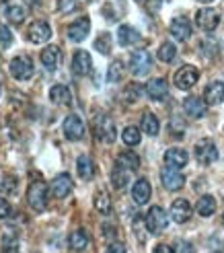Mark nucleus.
I'll list each match as a JSON object with an SVG mask.
<instances>
[{
  "instance_id": "nucleus-1",
  "label": "nucleus",
  "mask_w": 224,
  "mask_h": 253,
  "mask_svg": "<svg viewBox=\"0 0 224 253\" xmlns=\"http://www.w3.org/2000/svg\"><path fill=\"white\" fill-rule=\"evenodd\" d=\"M93 134L99 142H105L111 144L115 140V124L109 116L101 113V116H95L93 120Z\"/></svg>"
},
{
  "instance_id": "nucleus-2",
  "label": "nucleus",
  "mask_w": 224,
  "mask_h": 253,
  "mask_svg": "<svg viewBox=\"0 0 224 253\" xmlns=\"http://www.w3.org/2000/svg\"><path fill=\"white\" fill-rule=\"evenodd\" d=\"M27 204L35 210V212H41L45 210L47 204V187L43 181H33L27 189Z\"/></svg>"
},
{
  "instance_id": "nucleus-3",
  "label": "nucleus",
  "mask_w": 224,
  "mask_h": 253,
  "mask_svg": "<svg viewBox=\"0 0 224 253\" xmlns=\"http://www.w3.org/2000/svg\"><path fill=\"white\" fill-rule=\"evenodd\" d=\"M169 218H167V212L160 208V206H152L150 210L146 212V229L150 231L152 235H158L167 229Z\"/></svg>"
},
{
  "instance_id": "nucleus-4",
  "label": "nucleus",
  "mask_w": 224,
  "mask_h": 253,
  "mask_svg": "<svg viewBox=\"0 0 224 253\" xmlns=\"http://www.w3.org/2000/svg\"><path fill=\"white\" fill-rule=\"evenodd\" d=\"M152 68V56L144 52V49H140V52H134L130 56V70L134 77H144V74H148Z\"/></svg>"
},
{
  "instance_id": "nucleus-5",
  "label": "nucleus",
  "mask_w": 224,
  "mask_h": 253,
  "mask_svg": "<svg viewBox=\"0 0 224 253\" xmlns=\"http://www.w3.org/2000/svg\"><path fill=\"white\" fill-rule=\"evenodd\" d=\"M10 74L17 81H27L33 77V62L29 56H17L10 62Z\"/></svg>"
},
{
  "instance_id": "nucleus-6",
  "label": "nucleus",
  "mask_w": 224,
  "mask_h": 253,
  "mask_svg": "<svg viewBox=\"0 0 224 253\" xmlns=\"http://www.w3.org/2000/svg\"><path fill=\"white\" fill-rule=\"evenodd\" d=\"M197 79H200L197 68L191 64H185L175 72V86L181 88V91H187V88H191L197 83Z\"/></svg>"
},
{
  "instance_id": "nucleus-7",
  "label": "nucleus",
  "mask_w": 224,
  "mask_h": 253,
  "mask_svg": "<svg viewBox=\"0 0 224 253\" xmlns=\"http://www.w3.org/2000/svg\"><path fill=\"white\" fill-rule=\"evenodd\" d=\"M195 23H197V27L204 29V31H214L220 25V12L216 8H210V6L200 8L195 15Z\"/></svg>"
},
{
  "instance_id": "nucleus-8",
  "label": "nucleus",
  "mask_w": 224,
  "mask_h": 253,
  "mask_svg": "<svg viewBox=\"0 0 224 253\" xmlns=\"http://www.w3.org/2000/svg\"><path fill=\"white\" fill-rule=\"evenodd\" d=\"M195 157L197 161L202 163V165H212V163L218 159V148L212 140H202V142H197L195 144Z\"/></svg>"
},
{
  "instance_id": "nucleus-9",
  "label": "nucleus",
  "mask_w": 224,
  "mask_h": 253,
  "mask_svg": "<svg viewBox=\"0 0 224 253\" xmlns=\"http://www.w3.org/2000/svg\"><path fill=\"white\" fill-rule=\"evenodd\" d=\"M93 68V58L89 52H84V49H78L76 54L72 58V72L76 74V77H86V74L91 72Z\"/></svg>"
},
{
  "instance_id": "nucleus-10",
  "label": "nucleus",
  "mask_w": 224,
  "mask_h": 253,
  "mask_svg": "<svg viewBox=\"0 0 224 253\" xmlns=\"http://www.w3.org/2000/svg\"><path fill=\"white\" fill-rule=\"evenodd\" d=\"M27 37L33 43H43L52 37V29H49V25L45 21H33L27 29Z\"/></svg>"
},
{
  "instance_id": "nucleus-11",
  "label": "nucleus",
  "mask_w": 224,
  "mask_h": 253,
  "mask_svg": "<svg viewBox=\"0 0 224 253\" xmlns=\"http://www.w3.org/2000/svg\"><path fill=\"white\" fill-rule=\"evenodd\" d=\"M160 181H163V185L169 189V192H177V189H181L185 185V177L177 169L167 167L163 173H160Z\"/></svg>"
},
{
  "instance_id": "nucleus-12",
  "label": "nucleus",
  "mask_w": 224,
  "mask_h": 253,
  "mask_svg": "<svg viewBox=\"0 0 224 253\" xmlns=\"http://www.w3.org/2000/svg\"><path fill=\"white\" fill-rule=\"evenodd\" d=\"M89 31H91V21H89V17H80L78 21H74L70 27H68V40L70 42H82L86 35H89Z\"/></svg>"
},
{
  "instance_id": "nucleus-13",
  "label": "nucleus",
  "mask_w": 224,
  "mask_h": 253,
  "mask_svg": "<svg viewBox=\"0 0 224 253\" xmlns=\"http://www.w3.org/2000/svg\"><path fill=\"white\" fill-rule=\"evenodd\" d=\"M64 134H66L68 140H74V142L80 140V138L84 136V124H82V120L78 116H68L64 120Z\"/></svg>"
},
{
  "instance_id": "nucleus-14",
  "label": "nucleus",
  "mask_w": 224,
  "mask_h": 253,
  "mask_svg": "<svg viewBox=\"0 0 224 253\" xmlns=\"http://www.w3.org/2000/svg\"><path fill=\"white\" fill-rule=\"evenodd\" d=\"M72 187H74L72 177L68 173H60L58 177H54V181H52V194L58 200H62V198H66L72 192Z\"/></svg>"
},
{
  "instance_id": "nucleus-15",
  "label": "nucleus",
  "mask_w": 224,
  "mask_h": 253,
  "mask_svg": "<svg viewBox=\"0 0 224 253\" xmlns=\"http://www.w3.org/2000/svg\"><path fill=\"white\" fill-rule=\"evenodd\" d=\"M171 218L179 224L187 222L191 218V204L187 200H175L171 204Z\"/></svg>"
},
{
  "instance_id": "nucleus-16",
  "label": "nucleus",
  "mask_w": 224,
  "mask_h": 253,
  "mask_svg": "<svg viewBox=\"0 0 224 253\" xmlns=\"http://www.w3.org/2000/svg\"><path fill=\"white\" fill-rule=\"evenodd\" d=\"M146 95L154 101H163L169 95V84L165 79H150L146 84Z\"/></svg>"
},
{
  "instance_id": "nucleus-17",
  "label": "nucleus",
  "mask_w": 224,
  "mask_h": 253,
  "mask_svg": "<svg viewBox=\"0 0 224 253\" xmlns=\"http://www.w3.org/2000/svg\"><path fill=\"white\" fill-rule=\"evenodd\" d=\"M171 35L175 37V40H179V42L189 40V35H191V25H189V21L185 19V17L173 19V21H171Z\"/></svg>"
},
{
  "instance_id": "nucleus-18",
  "label": "nucleus",
  "mask_w": 224,
  "mask_h": 253,
  "mask_svg": "<svg viewBox=\"0 0 224 253\" xmlns=\"http://www.w3.org/2000/svg\"><path fill=\"white\" fill-rule=\"evenodd\" d=\"M150 194H152V189H150V181L148 179H138L134 183V187H132V198H134V202L136 204H146L148 200H150Z\"/></svg>"
},
{
  "instance_id": "nucleus-19",
  "label": "nucleus",
  "mask_w": 224,
  "mask_h": 253,
  "mask_svg": "<svg viewBox=\"0 0 224 253\" xmlns=\"http://www.w3.org/2000/svg\"><path fill=\"white\" fill-rule=\"evenodd\" d=\"M204 101L208 105H220L224 101V83L222 81H214L210 83L206 93H204Z\"/></svg>"
},
{
  "instance_id": "nucleus-20",
  "label": "nucleus",
  "mask_w": 224,
  "mask_h": 253,
  "mask_svg": "<svg viewBox=\"0 0 224 253\" xmlns=\"http://www.w3.org/2000/svg\"><path fill=\"white\" fill-rule=\"evenodd\" d=\"M187 161H189V155L185 153L183 148H169L165 153V163L169 167H173V169L185 167V165H187Z\"/></svg>"
},
{
  "instance_id": "nucleus-21",
  "label": "nucleus",
  "mask_w": 224,
  "mask_h": 253,
  "mask_svg": "<svg viewBox=\"0 0 224 253\" xmlns=\"http://www.w3.org/2000/svg\"><path fill=\"white\" fill-rule=\"evenodd\" d=\"M49 101L54 105H70L72 103V95H70V88L64 86V84H54L49 88Z\"/></svg>"
},
{
  "instance_id": "nucleus-22",
  "label": "nucleus",
  "mask_w": 224,
  "mask_h": 253,
  "mask_svg": "<svg viewBox=\"0 0 224 253\" xmlns=\"http://www.w3.org/2000/svg\"><path fill=\"white\" fill-rule=\"evenodd\" d=\"M41 64L47 68V70H56L58 66H60V60H62V56H60V47L58 45H47V47H43V52H41Z\"/></svg>"
},
{
  "instance_id": "nucleus-23",
  "label": "nucleus",
  "mask_w": 224,
  "mask_h": 253,
  "mask_svg": "<svg viewBox=\"0 0 224 253\" xmlns=\"http://www.w3.org/2000/svg\"><path fill=\"white\" fill-rule=\"evenodd\" d=\"M206 101L202 97H187L183 101V109L187 111V116L191 118H202L204 113H206Z\"/></svg>"
},
{
  "instance_id": "nucleus-24",
  "label": "nucleus",
  "mask_w": 224,
  "mask_h": 253,
  "mask_svg": "<svg viewBox=\"0 0 224 253\" xmlns=\"http://www.w3.org/2000/svg\"><path fill=\"white\" fill-rule=\"evenodd\" d=\"M117 42H119V45L128 47L132 43H138L140 42V33L136 31L134 27H130V25H119V29H117Z\"/></svg>"
},
{
  "instance_id": "nucleus-25",
  "label": "nucleus",
  "mask_w": 224,
  "mask_h": 253,
  "mask_svg": "<svg viewBox=\"0 0 224 253\" xmlns=\"http://www.w3.org/2000/svg\"><path fill=\"white\" fill-rule=\"evenodd\" d=\"M76 171L80 175V179H84V181L93 179V177H95V163H93V159L89 155H80L78 161H76Z\"/></svg>"
},
{
  "instance_id": "nucleus-26",
  "label": "nucleus",
  "mask_w": 224,
  "mask_h": 253,
  "mask_svg": "<svg viewBox=\"0 0 224 253\" xmlns=\"http://www.w3.org/2000/svg\"><path fill=\"white\" fill-rule=\"evenodd\" d=\"M117 165L128 171H136L140 167V159H138V155H134L132 150H123V153L117 155Z\"/></svg>"
},
{
  "instance_id": "nucleus-27",
  "label": "nucleus",
  "mask_w": 224,
  "mask_h": 253,
  "mask_svg": "<svg viewBox=\"0 0 224 253\" xmlns=\"http://www.w3.org/2000/svg\"><path fill=\"white\" fill-rule=\"evenodd\" d=\"M140 126H142V130H144L148 136H156L158 130H160L158 118L154 116V113H150V111H144V113H142V122H140Z\"/></svg>"
},
{
  "instance_id": "nucleus-28",
  "label": "nucleus",
  "mask_w": 224,
  "mask_h": 253,
  "mask_svg": "<svg viewBox=\"0 0 224 253\" xmlns=\"http://www.w3.org/2000/svg\"><path fill=\"white\" fill-rule=\"evenodd\" d=\"M195 210H197L200 216H212V214L216 212V200L212 196H202L200 200H197Z\"/></svg>"
},
{
  "instance_id": "nucleus-29",
  "label": "nucleus",
  "mask_w": 224,
  "mask_h": 253,
  "mask_svg": "<svg viewBox=\"0 0 224 253\" xmlns=\"http://www.w3.org/2000/svg\"><path fill=\"white\" fill-rule=\"evenodd\" d=\"M111 183H113L115 189H123L130 183V171L119 167V165H115V169L111 171Z\"/></svg>"
},
{
  "instance_id": "nucleus-30",
  "label": "nucleus",
  "mask_w": 224,
  "mask_h": 253,
  "mask_svg": "<svg viewBox=\"0 0 224 253\" xmlns=\"http://www.w3.org/2000/svg\"><path fill=\"white\" fill-rule=\"evenodd\" d=\"M86 245H89V233L84 229H78L70 235V249L72 251H82V249H86Z\"/></svg>"
},
{
  "instance_id": "nucleus-31",
  "label": "nucleus",
  "mask_w": 224,
  "mask_h": 253,
  "mask_svg": "<svg viewBox=\"0 0 224 253\" xmlns=\"http://www.w3.org/2000/svg\"><path fill=\"white\" fill-rule=\"evenodd\" d=\"M121 140H123V144H128V146H138L140 144V130L136 128V126H128L126 130L121 132Z\"/></svg>"
},
{
  "instance_id": "nucleus-32",
  "label": "nucleus",
  "mask_w": 224,
  "mask_h": 253,
  "mask_svg": "<svg viewBox=\"0 0 224 253\" xmlns=\"http://www.w3.org/2000/svg\"><path fill=\"white\" fill-rule=\"evenodd\" d=\"M156 56H158L160 62H167V64H169V62H173V60H175V56H177V47H175V43L165 42L163 45L158 47Z\"/></svg>"
},
{
  "instance_id": "nucleus-33",
  "label": "nucleus",
  "mask_w": 224,
  "mask_h": 253,
  "mask_svg": "<svg viewBox=\"0 0 224 253\" xmlns=\"http://www.w3.org/2000/svg\"><path fill=\"white\" fill-rule=\"evenodd\" d=\"M95 208L101 214H109L111 212V198H109L107 192H103V189L95 194Z\"/></svg>"
},
{
  "instance_id": "nucleus-34",
  "label": "nucleus",
  "mask_w": 224,
  "mask_h": 253,
  "mask_svg": "<svg viewBox=\"0 0 224 253\" xmlns=\"http://www.w3.org/2000/svg\"><path fill=\"white\" fill-rule=\"evenodd\" d=\"M25 17H27V10H25V6H19V4H12V6H8V10H6V19L10 21V23H23L25 21Z\"/></svg>"
},
{
  "instance_id": "nucleus-35",
  "label": "nucleus",
  "mask_w": 224,
  "mask_h": 253,
  "mask_svg": "<svg viewBox=\"0 0 224 253\" xmlns=\"http://www.w3.org/2000/svg\"><path fill=\"white\" fill-rule=\"evenodd\" d=\"M142 95V86L136 84V83H130L126 88H123V101L126 103H134V101H138Z\"/></svg>"
},
{
  "instance_id": "nucleus-36",
  "label": "nucleus",
  "mask_w": 224,
  "mask_h": 253,
  "mask_svg": "<svg viewBox=\"0 0 224 253\" xmlns=\"http://www.w3.org/2000/svg\"><path fill=\"white\" fill-rule=\"evenodd\" d=\"M121 74H123V64H121V62H119V60L111 62L109 70H107V81H109V83H117V81L121 79Z\"/></svg>"
},
{
  "instance_id": "nucleus-37",
  "label": "nucleus",
  "mask_w": 224,
  "mask_h": 253,
  "mask_svg": "<svg viewBox=\"0 0 224 253\" xmlns=\"http://www.w3.org/2000/svg\"><path fill=\"white\" fill-rule=\"evenodd\" d=\"M95 47H97L101 54H109V52H111V35H109V33L99 35V40L95 42Z\"/></svg>"
},
{
  "instance_id": "nucleus-38",
  "label": "nucleus",
  "mask_w": 224,
  "mask_h": 253,
  "mask_svg": "<svg viewBox=\"0 0 224 253\" xmlns=\"http://www.w3.org/2000/svg\"><path fill=\"white\" fill-rule=\"evenodd\" d=\"M12 43V33L6 25H0V49H6Z\"/></svg>"
},
{
  "instance_id": "nucleus-39",
  "label": "nucleus",
  "mask_w": 224,
  "mask_h": 253,
  "mask_svg": "<svg viewBox=\"0 0 224 253\" xmlns=\"http://www.w3.org/2000/svg\"><path fill=\"white\" fill-rule=\"evenodd\" d=\"M2 253H19L17 239H12L10 235H6V237L2 239Z\"/></svg>"
},
{
  "instance_id": "nucleus-40",
  "label": "nucleus",
  "mask_w": 224,
  "mask_h": 253,
  "mask_svg": "<svg viewBox=\"0 0 224 253\" xmlns=\"http://www.w3.org/2000/svg\"><path fill=\"white\" fill-rule=\"evenodd\" d=\"M15 187H17L15 177H4V179L0 181V189H4L6 194H15Z\"/></svg>"
},
{
  "instance_id": "nucleus-41",
  "label": "nucleus",
  "mask_w": 224,
  "mask_h": 253,
  "mask_svg": "<svg viewBox=\"0 0 224 253\" xmlns=\"http://www.w3.org/2000/svg\"><path fill=\"white\" fill-rule=\"evenodd\" d=\"M58 8L60 12H72L76 8V0H58Z\"/></svg>"
},
{
  "instance_id": "nucleus-42",
  "label": "nucleus",
  "mask_w": 224,
  "mask_h": 253,
  "mask_svg": "<svg viewBox=\"0 0 224 253\" xmlns=\"http://www.w3.org/2000/svg\"><path fill=\"white\" fill-rule=\"evenodd\" d=\"M105 253H126V245L123 243H109L107 245V249H105Z\"/></svg>"
},
{
  "instance_id": "nucleus-43",
  "label": "nucleus",
  "mask_w": 224,
  "mask_h": 253,
  "mask_svg": "<svg viewBox=\"0 0 224 253\" xmlns=\"http://www.w3.org/2000/svg\"><path fill=\"white\" fill-rule=\"evenodd\" d=\"M8 214H10V204H8L4 198H0V220L6 218Z\"/></svg>"
},
{
  "instance_id": "nucleus-44",
  "label": "nucleus",
  "mask_w": 224,
  "mask_h": 253,
  "mask_svg": "<svg viewBox=\"0 0 224 253\" xmlns=\"http://www.w3.org/2000/svg\"><path fill=\"white\" fill-rule=\"evenodd\" d=\"M152 253H175V251H173V247H171V245L160 243V245H156V247H154V251H152Z\"/></svg>"
},
{
  "instance_id": "nucleus-45",
  "label": "nucleus",
  "mask_w": 224,
  "mask_h": 253,
  "mask_svg": "<svg viewBox=\"0 0 224 253\" xmlns=\"http://www.w3.org/2000/svg\"><path fill=\"white\" fill-rule=\"evenodd\" d=\"M179 251H181V253H193V245L187 243V241H181V243H179Z\"/></svg>"
},
{
  "instance_id": "nucleus-46",
  "label": "nucleus",
  "mask_w": 224,
  "mask_h": 253,
  "mask_svg": "<svg viewBox=\"0 0 224 253\" xmlns=\"http://www.w3.org/2000/svg\"><path fill=\"white\" fill-rule=\"evenodd\" d=\"M160 4H163V0H146V6L150 10H158Z\"/></svg>"
},
{
  "instance_id": "nucleus-47",
  "label": "nucleus",
  "mask_w": 224,
  "mask_h": 253,
  "mask_svg": "<svg viewBox=\"0 0 224 253\" xmlns=\"http://www.w3.org/2000/svg\"><path fill=\"white\" fill-rule=\"evenodd\" d=\"M27 4H39V0H25Z\"/></svg>"
},
{
  "instance_id": "nucleus-48",
  "label": "nucleus",
  "mask_w": 224,
  "mask_h": 253,
  "mask_svg": "<svg viewBox=\"0 0 224 253\" xmlns=\"http://www.w3.org/2000/svg\"><path fill=\"white\" fill-rule=\"evenodd\" d=\"M200 2H204V4H210V2H214V0H200Z\"/></svg>"
},
{
  "instance_id": "nucleus-49",
  "label": "nucleus",
  "mask_w": 224,
  "mask_h": 253,
  "mask_svg": "<svg viewBox=\"0 0 224 253\" xmlns=\"http://www.w3.org/2000/svg\"><path fill=\"white\" fill-rule=\"evenodd\" d=\"M222 222H224V214H222Z\"/></svg>"
},
{
  "instance_id": "nucleus-50",
  "label": "nucleus",
  "mask_w": 224,
  "mask_h": 253,
  "mask_svg": "<svg viewBox=\"0 0 224 253\" xmlns=\"http://www.w3.org/2000/svg\"><path fill=\"white\" fill-rule=\"evenodd\" d=\"M216 253H220V251H216Z\"/></svg>"
},
{
  "instance_id": "nucleus-51",
  "label": "nucleus",
  "mask_w": 224,
  "mask_h": 253,
  "mask_svg": "<svg viewBox=\"0 0 224 253\" xmlns=\"http://www.w3.org/2000/svg\"><path fill=\"white\" fill-rule=\"evenodd\" d=\"M0 88H2V86H0Z\"/></svg>"
}]
</instances>
